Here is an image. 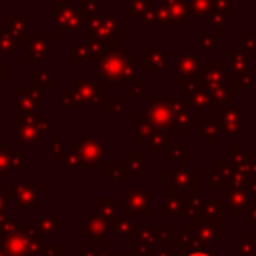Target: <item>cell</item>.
<instances>
[{
    "label": "cell",
    "mask_w": 256,
    "mask_h": 256,
    "mask_svg": "<svg viewBox=\"0 0 256 256\" xmlns=\"http://www.w3.org/2000/svg\"><path fill=\"white\" fill-rule=\"evenodd\" d=\"M188 256H208V254H204V252H192V254H188Z\"/></svg>",
    "instance_id": "1"
}]
</instances>
